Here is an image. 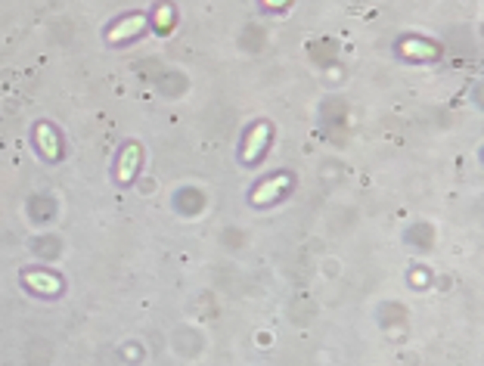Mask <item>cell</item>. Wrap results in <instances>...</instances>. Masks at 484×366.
<instances>
[{"label":"cell","mask_w":484,"mask_h":366,"mask_svg":"<svg viewBox=\"0 0 484 366\" xmlns=\"http://www.w3.org/2000/svg\"><path fill=\"white\" fill-rule=\"evenodd\" d=\"M38 143H41V149H44V155L47 159H56V152H59V143H56V134H53L50 128H38Z\"/></svg>","instance_id":"cell-6"},{"label":"cell","mask_w":484,"mask_h":366,"mask_svg":"<svg viewBox=\"0 0 484 366\" xmlns=\"http://www.w3.org/2000/svg\"><path fill=\"white\" fill-rule=\"evenodd\" d=\"M137 159H140L137 146H128V149H124L122 165H118V180H130V174L137 171Z\"/></svg>","instance_id":"cell-5"},{"label":"cell","mask_w":484,"mask_h":366,"mask_svg":"<svg viewBox=\"0 0 484 366\" xmlns=\"http://www.w3.org/2000/svg\"><path fill=\"white\" fill-rule=\"evenodd\" d=\"M143 25H146V19H143V16H134V19H124V22H118V25L112 28L109 41H122V38H130V34L143 32Z\"/></svg>","instance_id":"cell-2"},{"label":"cell","mask_w":484,"mask_h":366,"mask_svg":"<svg viewBox=\"0 0 484 366\" xmlns=\"http://www.w3.org/2000/svg\"><path fill=\"white\" fill-rule=\"evenodd\" d=\"M286 183H289V180H286V177H270V180H267V183H264V187H261L258 193H255V202H270L277 193H283V190H286Z\"/></svg>","instance_id":"cell-4"},{"label":"cell","mask_w":484,"mask_h":366,"mask_svg":"<svg viewBox=\"0 0 484 366\" xmlns=\"http://www.w3.org/2000/svg\"><path fill=\"white\" fill-rule=\"evenodd\" d=\"M25 283L38 292H59V279L47 277V273H25Z\"/></svg>","instance_id":"cell-3"},{"label":"cell","mask_w":484,"mask_h":366,"mask_svg":"<svg viewBox=\"0 0 484 366\" xmlns=\"http://www.w3.org/2000/svg\"><path fill=\"white\" fill-rule=\"evenodd\" d=\"M267 124H258V128H252V134H249V140H246V149H242V159L246 161H252L255 155L264 149V143H267Z\"/></svg>","instance_id":"cell-1"}]
</instances>
